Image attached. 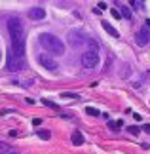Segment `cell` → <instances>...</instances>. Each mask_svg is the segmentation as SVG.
<instances>
[{"label": "cell", "mask_w": 150, "mask_h": 154, "mask_svg": "<svg viewBox=\"0 0 150 154\" xmlns=\"http://www.w3.org/2000/svg\"><path fill=\"white\" fill-rule=\"evenodd\" d=\"M38 63H40L44 69H47V70H55V69H57L55 59H51L47 53H40V55H38Z\"/></svg>", "instance_id": "6"}, {"label": "cell", "mask_w": 150, "mask_h": 154, "mask_svg": "<svg viewBox=\"0 0 150 154\" xmlns=\"http://www.w3.org/2000/svg\"><path fill=\"white\" fill-rule=\"evenodd\" d=\"M25 67H27L25 55H17V53L10 48V51H8V65H6V69H8V70H23Z\"/></svg>", "instance_id": "3"}, {"label": "cell", "mask_w": 150, "mask_h": 154, "mask_svg": "<svg viewBox=\"0 0 150 154\" xmlns=\"http://www.w3.org/2000/svg\"><path fill=\"white\" fill-rule=\"evenodd\" d=\"M133 118H135L137 122H141V120H142V118H141V114H137V112H135V114H133Z\"/></svg>", "instance_id": "24"}, {"label": "cell", "mask_w": 150, "mask_h": 154, "mask_svg": "<svg viewBox=\"0 0 150 154\" xmlns=\"http://www.w3.org/2000/svg\"><path fill=\"white\" fill-rule=\"evenodd\" d=\"M110 15H112V17H116V19H122V14H120V10H116V8H112V10H110Z\"/></svg>", "instance_id": "20"}, {"label": "cell", "mask_w": 150, "mask_h": 154, "mask_svg": "<svg viewBox=\"0 0 150 154\" xmlns=\"http://www.w3.org/2000/svg\"><path fill=\"white\" fill-rule=\"evenodd\" d=\"M99 10H106V2H99Z\"/></svg>", "instance_id": "23"}, {"label": "cell", "mask_w": 150, "mask_h": 154, "mask_svg": "<svg viewBox=\"0 0 150 154\" xmlns=\"http://www.w3.org/2000/svg\"><path fill=\"white\" fill-rule=\"evenodd\" d=\"M29 17L32 21H42L46 17V11H44V8H31L29 10Z\"/></svg>", "instance_id": "8"}, {"label": "cell", "mask_w": 150, "mask_h": 154, "mask_svg": "<svg viewBox=\"0 0 150 154\" xmlns=\"http://www.w3.org/2000/svg\"><path fill=\"white\" fill-rule=\"evenodd\" d=\"M87 48H89V51H97L99 50V44L97 42H95V40H91V38H87Z\"/></svg>", "instance_id": "12"}, {"label": "cell", "mask_w": 150, "mask_h": 154, "mask_svg": "<svg viewBox=\"0 0 150 154\" xmlns=\"http://www.w3.org/2000/svg\"><path fill=\"white\" fill-rule=\"evenodd\" d=\"M101 25H103V29H105V31L110 34V36H114V38H118V36H120V32H118L116 29H114V27L110 25L109 21H101Z\"/></svg>", "instance_id": "9"}, {"label": "cell", "mask_w": 150, "mask_h": 154, "mask_svg": "<svg viewBox=\"0 0 150 154\" xmlns=\"http://www.w3.org/2000/svg\"><path fill=\"white\" fill-rule=\"evenodd\" d=\"M86 112H87L89 116H101V110L93 109V106H86Z\"/></svg>", "instance_id": "15"}, {"label": "cell", "mask_w": 150, "mask_h": 154, "mask_svg": "<svg viewBox=\"0 0 150 154\" xmlns=\"http://www.w3.org/2000/svg\"><path fill=\"white\" fill-rule=\"evenodd\" d=\"M120 14H122V19H133L131 10L127 8V6H122V8H120Z\"/></svg>", "instance_id": "11"}, {"label": "cell", "mask_w": 150, "mask_h": 154, "mask_svg": "<svg viewBox=\"0 0 150 154\" xmlns=\"http://www.w3.org/2000/svg\"><path fill=\"white\" fill-rule=\"evenodd\" d=\"M14 149L8 145V143H0V154H8V152H11Z\"/></svg>", "instance_id": "14"}, {"label": "cell", "mask_w": 150, "mask_h": 154, "mask_svg": "<svg viewBox=\"0 0 150 154\" xmlns=\"http://www.w3.org/2000/svg\"><path fill=\"white\" fill-rule=\"evenodd\" d=\"M61 97H67V99H80V95H78V93H72V91H65V93H61Z\"/></svg>", "instance_id": "18"}, {"label": "cell", "mask_w": 150, "mask_h": 154, "mask_svg": "<svg viewBox=\"0 0 150 154\" xmlns=\"http://www.w3.org/2000/svg\"><path fill=\"white\" fill-rule=\"evenodd\" d=\"M8 154H19V152H17V150H11V152H8Z\"/></svg>", "instance_id": "25"}, {"label": "cell", "mask_w": 150, "mask_h": 154, "mask_svg": "<svg viewBox=\"0 0 150 154\" xmlns=\"http://www.w3.org/2000/svg\"><path fill=\"white\" fill-rule=\"evenodd\" d=\"M127 131H129L131 135H139V133H141V128H137V126H129V128H127Z\"/></svg>", "instance_id": "19"}, {"label": "cell", "mask_w": 150, "mask_h": 154, "mask_svg": "<svg viewBox=\"0 0 150 154\" xmlns=\"http://www.w3.org/2000/svg\"><path fill=\"white\" fill-rule=\"evenodd\" d=\"M67 40H69V44L72 46V48H84V46L87 44V36L84 34L82 31H76V29H72L69 34H67Z\"/></svg>", "instance_id": "4"}, {"label": "cell", "mask_w": 150, "mask_h": 154, "mask_svg": "<svg viewBox=\"0 0 150 154\" xmlns=\"http://www.w3.org/2000/svg\"><path fill=\"white\" fill-rule=\"evenodd\" d=\"M31 124H32V126H40V124H42V120H40V118H34V120H32Z\"/></svg>", "instance_id": "21"}, {"label": "cell", "mask_w": 150, "mask_h": 154, "mask_svg": "<svg viewBox=\"0 0 150 154\" xmlns=\"http://www.w3.org/2000/svg\"><path fill=\"white\" fill-rule=\"evenodd\" d=\"M8 32L11 38V50L17 55H25V27L19 17H10L8 19Z\"/></svg>", "instance_id": "1"}, {"label": "cell", "mask_w": 150, "mask_h": 154, "mask_svg": "<svg viewBox=\"0 0 150 154\" xmlns=\"http://www.w3.org/2000/svg\"><path fill=\"white\" fill-rule=\"evenodd\" d=\"M42 105H44V106H50V109H59V106L55 105V103H53V101H50V99H42Z\"/></svg>", "instance_id": "17"}, {"label": "cell", "mask_w": 150, "mask_h": 154, "mask_svg": "<svg viewBox=\"0 0 150 154\" xmlns=\"http://www.w3.org/2000/svg\"><path fill=\"white\" fill-rule=\"evenodd\" d=\"M0 59H2V51H0Z\"/></svg>", "instance_id": "26"}, {"label": "cell", "mask_w": 150, "mask_h": 154, "mask_svg": "<svg viewBox=\"0 0 150 154\" xmlns=\"http://www.w3.org/2000/svg\"><path fill=\"white\" fill-rule=\"evenodd\" d=\"M72 143H74L76 146L84 145V135H82L80 131H74V133H72Z\"/></svg>", "instance_id": "10"}, {"label": "cell", "mask_w": 150, "mask_h": 154, "mask_svg": "<svg viewBox=\"0 0 150 154\" xmlns=\"http://www.w3.org/2000/svg\"><path fill=\"white\" fill-rule=\"evenodd\" d=\"M38 42H40L42 48L50 53V55H65V44L55 36V34L42 32L40 36H38Z\"/></svg>", "instance_id": "2"}, {"label": "cell", "mask_w": 150, "mask_h": 154, "mask_svg": "<svg viewBox=\"0 0 150 154\" xmlns=\"http://www.w3.org/2000/svg\"><path fill=\"white\" fill-rule=\"evenodd\" d=\"M135 40H137V44H139V46H146L150 42V31H148L146 27H142L141 31L135 34Z\"/></svg>", "instance_id": "7"}, {"label": "cell", "mask_w": 150, "mask_h": 154, "mask_svg": "<svg viewBox=\"0 0 150 154\" xmlns=\"http://www.w3.org/2000/svg\"><path fill=\"white\" fill-rule=\"evenodd\" d=\"M36 135H38L40 139H44V141H47V139L51 137V133L47 131V129H38V133H36Z\"/></svg>", "instance_id": "13"}, {"label": "cell", "mask_w": 150, "mask_h": 154, "mask_svg": "<svg viewBox=\"0 0 150 154\" xmlns=\"http://www.w3.org/2000/svg\"><path fill=\"white\" fill-rule=\"evenodd\" d=\"M80 63L84 69H95L99 65V55L97 51H86L84 55L80 57Z\"/></svg>", "instance_id": "5"}, {"label": "cell", "mask_w": 150, "mask_h": 154, "mask_svg": "<svg viewBox=\"0 0 150 154\" xmlns=\"http://www.w3.org/2000/svg\"><path fill=\"white\" fill-rule=\"evenodd\" d=\"M142 131H146V133H150V124H145V126H142Z\"/></svg>", "instance_id": "22"}, {"label": "cell", "mask_w": 150, "mask_h": 154, "mask_svg": "<svg viewBox=\"0 0 150 154\" xmlns=\"http://www.w3.org/2000/svg\"><path fill=\"white\" fill-rule=\"evenodd\" d=\"M122 124H124L122 120H118V122H109V128H110V129H114V131H118V129L122 128Z\"/></svg>", "instance_id": "16"}]
</instances>
